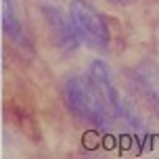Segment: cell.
Segmentation results:
<instances>
[{
  "instance_id": "cell-5",
  "label": "cell",
  "mask_w": 159,
  "mask_h": 159,
  "mask_svg": "<svg viewBox=\"0 0 159 159\" xmlns=\"http://www.w3.org/2000/svg\"><path fill=\"white\" fill-rule=\"evenodd\" d=\"M2 30L8 38L17 42L19 46H25L27 40H25V34L21 30V21H19V15H17L15 7H13V0H4V8H2Z\"/></svg>"
},
{
  "instance_id": "cell-4",
  "label": "cell",
  "mask_w": 159,
  "mask_h": 159,
  "mask_svg": "<svg viewBox=\"0 0 159 159\" xmlns=\"http://www.w3.org/2000/svg\"><path fill=\"white\" fill-rule=\"evenodd\" d=\"M88 78L96 84V88L101 90V94L105 96L107 105L111 107L113 115H117L121 111V105H119V94L117 88L113 86V78H111V69L109 65L105 63L103 59H94L90 63V69H88Z\"/></svg>"
},
{
  "instance_id": "cell-1",
  "label": "cell",
  "mask_w": 159,
  "mask_h": 159,
  "mask_svg": "<svg viewBox=\"0 0 159 159\" xmlns=\"http://www.w3.org/2000/svg\"><path fill=\"white\" fill-rule=\"evenodd\" d=\"M63 101L78 119L96 128H109L113 111L88 75H73L63 86Z\"/></svg>"
},
{
  "instance_id": "cell-3",
  "label": "cell",
  "mask_w": 159,
  "mask_h": 159,
  "mask_svg": "<svg viewBox=\"0 0 159 159\" xmlns=\"http://www.w3.org/2000/svg\"><path fill=\"white\" fill-rule=\"evenodd\" d=\"M42 15L46 19V23L50 27L52 36H55V42L59 44V48L63 52H67V55L75 52L80 48V40L71 25V19L55 4H44L42 7Z\"/></svg>"
},
{
  "instance_id": "cell-6",
  "label": "cell",
  "mask_w": 159,
  "mask_h": 159,
  "mask_svg": "<svg viewBox=\"0 0 159 159\" xmlns=\"http://www.w3.org/2000/svg\"><path fill=\"white\" fill-rule=\"evenodd\" d=\"M111 2H119V4H124V2H130V0H111Z\"/></svg>"
},
{
  "instance_id": "cell-2",
  "label": "cell",
  "mask_w": 159,
  "mask_h": 159,
  "mask_svg": "<svg viewBox=\"0 0 159 159\" xmlns=\"http://www.w3.org/2000/svg\"><path fill=\"white\" fill-rule=\"evenodd\" d=\"M69 19H71V25L78 34L80 44H86L88 48H94L101 52L109 50L111 30H109L107 19L96 7H92L88 0H71Z\"/></svg>"
}]
</instances>
